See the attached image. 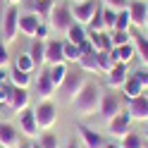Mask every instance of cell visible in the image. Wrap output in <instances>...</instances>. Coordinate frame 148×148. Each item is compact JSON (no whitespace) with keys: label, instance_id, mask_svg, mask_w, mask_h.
Returning a JSON list of instances; mask_svg holds the SVG:
<instances>
[{"label":"cell","instance_id":"32","mask_svg":"<svg viewBox=\"0 0 148 148\" xmlns=\"http://www.w3.org/2000/svg\"><path fill=\"white\" fill-rule=\"evenodd\" d=\"M100 12H103V24H105V31H115V22H117V12L110 10V7H100Z\"/></svg>","mask_w":148,"mask_h":148},{"label":"cell","instance_id":"9","mask_svg":"<svg viewBox=\"0 0 148 148\" xmlns=\"http://www.w3.org/2000/svg\"><path fill=\"white\" fill-rule=\"evenodd\" d=\"M108 129H110V134H112L115 138H122L124 134H129V132H132V117H129V112H127V110L117 112L108 122Z\"/></svg>","mask_w":148,"mask_h":148},{"label":"cell","instance_id":"47","mask_svg":"<svg viewBox=\"0 0 148 148\" xmlns=\"http://www.w3.org/2000/svg\"><path fill=\"white\" fill-rule=\"evenodd\" d=\"M146 138H148V127H146Z\"/></svg>","mask_w":148,"mask_h":148},{"label":"cell","instance_id":"10","mask_svg":"<svg viewBox=\"0 0 148 148\" xmlns=\"http://www.w3.org/2000/svg\"><path fill=\"white\" fill-rule=\"evenodd\" d=\"M17 117H19V129L24 136L29 138H36L38 136V122H36V112L34 110H22V112H17Z\"/></svg>","mask_w":148,"mask_h":148},{"label":"cell","instance_id":"8","mask_svg":"<svg viewBox=\"0 0 148 148\" xmlns=\"http://www.w3.org/2000/svg\"><path fill=\"white\" fill-rule=\"evenodd\" d=\"M100 117L105 119V122H110L117 112H122V103H119V98L115 93H103L100 96V108H98Z\"/></svg>","mask_w":148,"mask_h":148},{"label":"cell","instance_id":"31","mask_svg":"<svg viewBox=\"0 0 148 148\" xmlns=\"http://www.w3.org/2000/svg\"><path fill=\"white\" fill-rule=\"evenodd\" d=\"M79 58H81V48L64 41V62H79Z\"/></svg>","mask_w":148,"mask_h":148},{"label":"cell","instance_id":"1","mask_svg":"<svg viewBox=\"0 0 148 148\" xmlns=\"http://www.w3.org/2000/svg\"><path fill=\"white\" fill-rule=\"evenodd\" d=\"M100 96H103V88H100L98 84H88L81 88V93L74 98V112H77L79 117H93L98 112V108H100Z\"/></svg>","mask_w":148,"mask_h":148},{"label":"cell","instance_id":"27","mask_svg":"<svg viewBox=\"0 0 148 148\" xmlns=\"http://www.w3.org/2000/svg\"><path fill=\"white\" fill-rule=\"evenodd\" d=\"M53 0H34V12L41 17V19H50V12H53Z\"/></svg>","mask_w":148,"mask_h":148},{"label":"cell","instance_id":"49","mask_svg":"<svg viewBox=\"0 0 148 148\" xmlns=\"http://www.w3.org/2000/svg\"><path fill=\"white\" fill-rule=\"evenodd\" d=\"M146 29H148V22H146Z\"/></svg>","mask_w":148,"mask_h":148},{"label":"cell","instance_id":"24","mask_svg":"<svg viewBox=\"0 0 148 148\" xmlns=\"http://www.w3.org/2000/svg\"><path fill=\"white\" fill-rule=\"evenodd\" d=\"M29 55H31V60H34L36 67H38V64H43V62H45V41H38V38H36V41L31 43Z\"/></svg>","mask_w":148,"mask_h":148},{"label":"cell","instance_id":"22","mask_svg":"<svg viewBox=\"0 0 148 148\" xmlns=\"http://www.w3.org/2000/svg\"><path fill=\"white\" fill-rule=\"evenodd\" d=\"M79 69L81 72H93V74H98L100 69H98V50H88V53H84L79 58Z\"/></svg>","mask_w":148,"mask_h":148},{"label":"cell","instance_id":"44","mask_svg":"<svg viewBox=\"0 0 148 148\" xmlns=\"http://www.w3.org/2000/svg\"><path fill=\"white\" fill-rule=\"evenodd\" d=\"M5 3H10V5H17V3H22V0H5Z\"/></svg>","mask_w":148,"mask_h":148},{"label":"cell","instance_id":"12","mask_svg":"<svg viewBox=\"0 0 148 148\" xmlns=\"http://www.w3.org/2000/svg\"><path fill=\"white\" fill-rule=\"evenodd\" d=\"M43 24V19L36 12H26V14H19V34L29 36V38H36V31L38 26Z\"/></svg>","mask_w":148,"mask_h":148},{"label":"cell","instance_id":"16","mask_svg":"<svg viewBox=\"0 0 148 148\" xmlns=\"http://www.w3.org/2000/svg\"><path fill=\"white\" fill-rule=\"evenodd\" d=\"M45 62L48 64L64 62V41H45Z\"/></svg>","mask_w":148,"mask_h":148},{"label":"cell","instance_id":"42","mask_svg":"<svg viewBox=\"0 0 148 148\" xmlns=\"http://www.w3.org/2000/svg\"><path fill=\"white\" fill-rule=\"evenodd\" d=\"M64 148H79V143L77 141H69V143H64Z\"/></svg>","mask_w":148,"mask_h":148},{"label":"cell","instance_id":"15","mask_svg":"<svg viewBox=\"0 0 148 148\" xmlns=\"http://www.w3.org/2000/svg\"><path fill=\"white\" fill-rule=\"evenodd\" d=\"M55 91H58V86L53 84L48 69L41 72V74H38V81H36V93H38V98H41V100H50V96L55 93Z\"/></svg>","mask_w":148,"mask_h":148},{"label":"cell","instance_id":"28","mask_svg":"<svg viewBox=\"0 0 148 148\" xmlns=\"http://www.w3.org/2000/svg\"><path fill=\"white\" fill-rule=\"evenodd\" d=\"M132 38H134V45H136V50H138L141 62L148 67V38H146V36H141V34H134Z\"/></svg>","mask_w":148,"mask_h":148},{"label":"cell","instance_id":"3","mask_svg":"<svg viewBox=\"0 0 148 148\" xmlns=\"http://www.w3.org/2000/svg\"><path fill=\"white\" fill-rule=\"evenodd\" d=\"M74 24V14H72V7L69 5H53V12H50V26L55 31H62V34H67V29Z\"/></svg>","mask_w":148,"mask_h":148},{"label":"cell","instance_id":"43","mask_svg":"<svg viewBox=\"0 0 148 148\" xmlns=\"http://www.w3.org/2000/svg\"><path fill=\"white\" fill-rule=\"evenodd\" d=\"M103 148H122V143H105Z\"/></svg>","mask_w":148,"mask_h":148},{"label":"cell","instance_id":"34","mask_svg":"<svg viewBox=\"0 0 148 148\" xmlns=\"http://www.w3.org/2000/svg\"><path fill=\"white\" fill-rule=\"evenodd\" d=\"M129 26H132V19H129V12H127V10H122V12H117L115 31H129Z\"/></svg>","mask_w":148,"mask_h":148},{"label":"cell","instance_id":"14","mask_svg":"<svg viewBox=\"0 0 148 148\" xmlns=\"http://www.w3.org/2000/svg\"><path fill=\"white\" fill-rule=\"evenodd\" d=\"M10 110L17 115V112H22V110L29 108V91L26 88H19V86H12V93H10Z\"/></svg>","mask_w":148,"mask_h":148},{"label":"cell","instance_id":"21","mask_svg":"<svg viewBox=\"0 0 148 148\" xmlns=\"http://www.w3.org/2000/svg\"><path fill=\"white\" fill-rule=\"evenodd\" d=\"M64 36H67V41L74 43V45H81L84 41H88V31L84 29V24H79V22H74L69 29H67V34H64Z\"/></svg>","mask_w":148,"mask_h":148},{"label":"cell","instance_id":"17","mask_svg":"<svg viewBox=\"0 0 148 148\" xmlns=\"http://www.w3.org/2000/svg\"><path fill=\"white\" fill-rule=\"evenodd\" d=\"M127 77H129L127 64H124V62H117L115 67L108 72V86H110V88H119V86H124Z\"/></svg>","mask_w":148,"mask_h":148},{"label":"cell","instance_id":"35","mask_svg":"<svg viewBox=\"0 0 148 148\" xmlns=\"http://www.w3.org/2000/svg\"><path fill=\"white\" fill-rule=\"evenodd\" d=\"M117 55H119V62H129V60H132L134 58V45L132 43H124V45H119V48H117Z\"/></svg>","mask_w":148,"mask_h":148},{"label":"cell","instance_id":"26","mask_svg":"<svg viewBox=\"0 0 148 148\" xmlns=\"http://www.w3.org/2000/svg\"><path fill=\"white\" fill-rule=\"evenodd\" d=\"M124 96H127V100H134L136 96H141V91H143V86L141 84H138V81L132 77V74H129V77H127V81H124Z\"/></svg>","mask_w":148,"mask_h":148},{"label":"cell","instance_id":"41","mask_svg":"<svg viewBox=\"0 0 148 148\" xmlns=\"http://www.w3.org/2000/svg\"><path fill=\"white\" fill-rule=\"evenodd\" d=\"M45 36H48V26H45V22L38 26V31H36V38L38 41H45Z\"/></svg>","mask_w":148,"mask_h":148},{"label":"cell","instance_id":"37","mask_svg":"<svg viewBox=\"0 0 148 148\" xmlns=\"http://www.w3.org/2000/svg\"><path fill=\"white\" fill-rule=\"evenodd\" d=\"M103 5L110 7V10H115V12H122V10H127L129 0H103Z\"/></svg>","mask_w":148,"mask_h":148},{"label":"cell","instance_id":"45","mask_svg":"<svg viewBox=\"0 0 148 148\" xmlns=\"http://www.w3.org/2000/svg\"><path fill=\"white\" fill-rule=\"evenodd\" d=\"M31 148H41V143H34V146H31Z\"/></svg>","mask_w":148,"mask_h":148},{"label":"cell","instance_id":"4","mask_svg":"<svg viewBox=\"0 0 148 148\" xmlns=\"http://www.w3.org/2000/svg\"><path fill=\"white\" fill-rule=\"evenodd\" d=\"M17 34H19V10L10 5L3 19V43L10 45L12 41H17Z\"/></svg>","mask_w":148,"mask_h":148},{"label":"cell","instance_id":"29","mask_svg":"<svg viewBox=\"0 0 148 148\" xmlns=\"http://www.w3.org/2000/svg\"><path fill=\"white\" fill-rule=\"evenodd\" d=\"M122 148H143V138L141 134H136V132H129L122 136Z\"/></svg>","mask_w":148,"mask_h":148},{"label":"cell","instance_id":"40","mask_svg":"<svg viewBox=\"0 0 148 148\" xmlns=\"http://www.w3.org/2000/svg\"><path fill=\"white\" fill-rule=\"evenodd\" d=\"M132 77H134V79H136L143 88H148V72H143V69H141V72H134Z\"/></svg>","mask_w":148,"mask_h":148},{"label":"cell","instance_id":"13","mask_svg":"<svg viewBox=\"0 0 148 148\" xmlns=\"http://www.w3.org/2000/svg\"><path fill=\"white\" fill-rule=\"evenodd\" d=\"M129 117L136 122H148V98L146 96H136L134 100H129Z\"/></svg>","mask_w":148,"mask_h":148},{"label":"cell","instance_id":"39","mask_svg":"<svg viewBox=\"0 0 148 148\" xmlns=\"http://www.w3.org/2000/svg\"><path fill=\"white\" fill-rule=\"evenodd\" d=\"M7 64H10V53H7V45L0 41V69L7 67Z\"/></svg>","mask_w":148,"mask_h":148},{"label":"cell","instance_id":"18","mask_svg":"<svg viewBox=\"0 0 148 148\" xmlns=\"http://www.w3.org/2000/svg\"><path fill=\"white\" fill-rule=\"evenodd\" d=\"M119 62V55H117V48H110V50H98V69L108 74L110 69Z\"/></svg>","mask_w":148,"mask_h":148},{"label":"cell","instance_id":"30","mask_svg":"<svg viewBox=\"0 0 148 148\" xmlns=\"http://www.w3.org/2000/svg\"><path fill=\"white\" fill-rule=\"evenodd\" d=\"M14 67L17 69H22V72H34L36 69V64H34V60H31V55L29 53H24V55H17V60H14Z\"/></svg>","mask_w":148,"mask_h":148},{"label":"cell","instance_id":"5","mask_svg":"<svg viewBox=\"0 0 148 148\" xmlns=\"http://www.w3.org/2000/svg\"><path fill=\"white\" fill-rule=\"evenodd\" d=\"M34 112H36L38 129H53L55 122H58V108H55L50 100H43V103H38V108H36Z\"/></svg>","mask_w":148,"mask_h":148},{"label":"cell","instance_id":"20","mask_svg":"<svg viewBox=\"0 0 148 148\" xmlns=\"http://www.w3.org/2000/svg\"><path fill=\"white\" fill-rule=\"evenodd\" d=\"M79 134H81V138H84L86 148H103L105 146L103 143V136H100L98 132H93V129L84 127V124H79Z\"/></svg>","mask_w":148,"mask_h":148},{"label":"cell","instance_id":"6","mask_svg":"<svg viewBox=\"0 0 148 148\" xmlns=\"http://www.w3.org/2000/svg\"><path fill=\"white\" fill-rule=\"evenodd\" d=\"M127 12H129V19H132V26H141V29H146V22H148V3H143V0H129Z\"/></svg>","mask_w":148,"mask_h":148},{"label":"cell","instance_id":"33","mask_svg":"<svg viewBox=\"0 0 148 148\" xmlns=\"http://www.w3.org/2000/svg\"><path fill=\"white\" fill-rule=\"evenodd\" d=\"M110 41H112V48H119V45H124L132 41V34L129 31H112L110 34Z\"/></svg>","mask_w":148,"mask_h":148},{"label":"cell","instance_id":"36","mask_svg":"<svg viewBox=\"0 0 148 148\" xmlns=\"http://www.w3.org/2000/svg\"><path fill=\"white\" fill-rule=\"evenodd\" d=\"M38 143H41V148H60V141L55 134H41Z\"/></svg>","mask_w":148,"mask_h":148},{"label":"cell","instance_id":"7","mask_svg":"<svg viewBox=\"0 0 148 148\" xmlns=\"http://www.w3.org/2000/svg\"><path fill=\"white\" fill-rule=\"evenodd\" d=\"M98 0H84V3H74V7H72V14H74V22H79V24H88L91 22V17L96 14V10H98Z\"/></svg>","mask_w":148,"mask_h":148},{"label":"cell","instance_id":"2","mask_svg":"<svg viewBox=\"0 0 148 148\" xmlns=\"http://www.w3.org/2000/svg\"><path fill=\"white\" fill-rule=\"evenodd\" d=\"M88 84V79H86V72H69L67 77H64V81L58 86L60 88V96L64 103H74V98H77L81 93V88H84Z\"/></svg>","mask_w":148,"mask_h":148},{"label":"cell","instance_id":"38","mask_svg":"<svg viewBox=\"0 0 148 148\" xmlns=\"http://www.w3.org/2000/svg\"><path fill=\"white\" fill-rule=\"evenodd\" d=\"M10 93H12V86L0 84V105H7V103H10Z\"/></svg>","mask_w":148,"mask_h":148},{"label":"cell","instance_id":"11","mask_svg":"<svg viewBox=\"0 0 148 148\" xmlns=\"http://www.w3.org/2000/svg\"><path fill=\"white\" fill-rule=\"evenodd\" d=\"M19 132L10 122H0V148H19Z\"/></svg>","mask_w":148,"mask_h":148},{"label":"cell","instance_id":"46","mask_svg":"<svg viewBox=\"0 0 148 148\" xmlns=\"http://www.w3.org/2000/svg\"><path fill=\"white\" fill-rule=\"evenodd\" d=\"M3 79H5V74H0V84H3Z\"/></svg>","mask_w":148,"mask_h":148},{"label":"cell","instance_id":"19","mask_svg":"<svg viewBox=\"0 0 148 148\" xmlns=\"http://www.w3.org/2000/svg\"><path fill=\"white\" fill-rule=\"evenodd\" d=\"M88 41L93 45V50H110L112 48V41H110L108 31H88Z\"/></svg>","mask_w":148,"mask_h":148},{"label":"cell","instance_id":"23","mask_svg":"<svg viewBox=\"0 0 148 148\" xmlns=\"http://www.w3.org/2000/svg\"><path fill=\"white\" fill-rule=\"evenodd\" d=\"M48 74H50L53 84L60 86L62 81H64V77L69 74V69H67V64H64V62H58V64H50V67H48Z\"/></svg>","mask_w":148,"mask_h":148},{"label":"cell","instance_id":"48","mask_svg":"<svg viewBox=\"0 0 148 148\" xmlns=\"http://www.w3.org/2000/svg\"><path fill=\"white\" fill-rule=\"evenodd\" d=\"M74 3H84V0H74Z\"/></svg>","mask_w":148,"mask_h":148},{"label":"cell","instance_id":"25","mask_svg":"<svg viewBox=\"0 0 148 148\" xmlns=\"http://www.w3.org/2000/svg\"><path fill=\"white\" fill-rule=\"evenodd\" d=\"M10 81H12V86L26 88V86L31 84V74H29V72H22V69H17V67H12V72H10Z\"/></svg>","mask_w":148,"mask_h":148}]
</instances>
